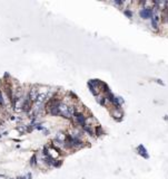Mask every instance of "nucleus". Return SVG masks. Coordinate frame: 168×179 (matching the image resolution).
<instances>
[{
  "instance_id": "obj_1",
  "label": "nucleus",
  "mask_w": 168,
  "mask_h": 179,
  "mask_svg": "<svg viewBox=\"0 0 168 179\" xmlns=\"http://www.w3.org/2000/svg\"><path fill=\"white\" fill-rule=\"evenodd\" d=\"M140 16H141V18H149L150 16H152V10L150 9H148V8H144L141 11H140Z\"/></svg>"
},
{
  "instance_id": "obj_2",
  "label": "nucleus",
  "mask_w": 168,
  "mask_h": 179,
  "mask_svg": "<svg viewBox=\"0 0 168 179\" xmlns=\"http://www.w3.org/2000/svg\"><path fill=\"white\" fill-rule=\"evenodd\" d=\"M75 115H76L77 121L79 122L81 125H83V127H85V125H86V119H85V116H83L81 113H75Z\"/></svg>"
},
{
  "instance_id": "obj_3",
  "label": "nucleus",
  "mask_w": 168,
  "mask_h": 179,
  "mask_svg": "<svg viewBox=\"0 0 168 179\" xmlns=\"http://www.w3.org/2000/svg\"><path fill=\"white\" fill-rule=\"evenodd\" d=\"M29 97H30V100H31V101H36V100H37V90H36V88H31V90H30Z\"/></svg>"
},
{
  "instance_id": "obj_4",
  "label": "nucleus",
  "mask_w": 168,
  "mask_h": 179,
  "mask_svg": "<svg viewBox=\"0 0 168 179\" xmlns=\"http://www.w3.org/2000/svg\"><path fill=\"white\" fill-rule=\"evenodd\" d=\"M138 149H139V151H140V152H139V153H140V155H144V156H145V158H147V157H148V156L146 155V150H145V149H144V148H142V147H141V145H140V147H139V148H138Z\"/></svg>"
},
{
  "instance_id": "obj_5",
  "label": "nucleus",
  "mask_w": 168,
  "mask_h": 179,
  "mask_svg": "<svg viewBox=\"0 0 168 179\" xmlns=\"http://www.w3.org/2000/svg\"><path fill=\"white\" fill-rule=\"evenodd\" d=\"M157 21H158V17L155 16L153 18V26H154V28H157Z\"/></svg>"
},
{
  "instance_id": "obj_6",
  "label": "nucleus",
  "mask_w": 168,
  "mask_h": 179,
  "mask_svg": "<svg viewBox=\"0 0 168 179\" xmlns=\"http://www.w3.org/2000/svg\"><path fill=\"white\" fill-rule=\"evenodd\" d=\"M4 102V100H2V97H1V94H0V103H2Z\"/></svg>"
}]
</instances>
